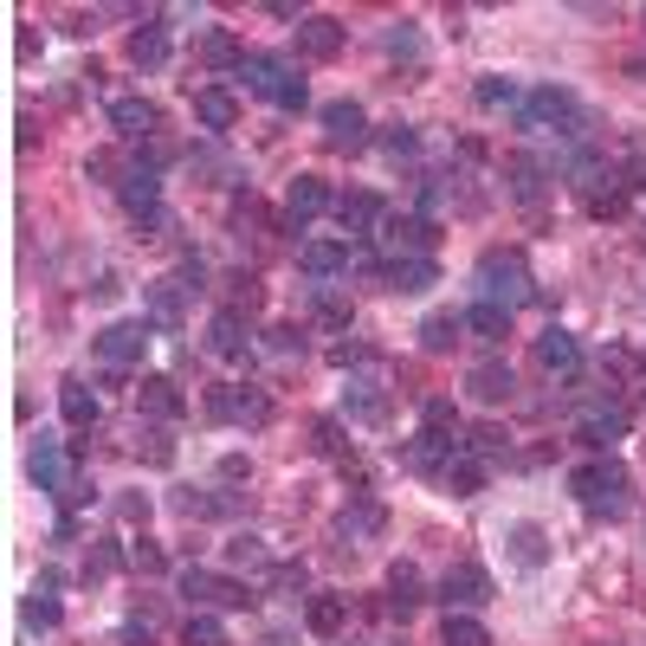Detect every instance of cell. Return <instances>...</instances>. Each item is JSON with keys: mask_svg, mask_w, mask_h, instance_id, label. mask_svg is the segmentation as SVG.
<instances>
[{"mask_svg": "<svg viewBox=\"0 0 646 646\" xmlns=\"http://www.w3.org/2000/svg\"><path fill=\"white\" fill-rule=\"evenodd\" d=\"M226 563H233V569H272L266 543H259V537H246V530H239V537L226 543Z\"/></svg>", "mask_w": 646, "mask_h": 646, "instance_id": "39", "label": "cell"}, {"mask_svg": "<svg viewBox=\"0 0 646 646\" xmlns=\"http://www.w3.org/2000/svg\"><path fill=\"white\" fill-rule=\"evenodd\" d=\"M181 595L195 601V608H246L252 601V588L246 582H233V575H214V569H181Z\"/></svg>", "mask_w": 646, "mask_h": 646, "instance_id": "6", "label": "cell"}, {"mask_svg": "<svg viewBox=\"0 0 646 646\" xmlns=\"http://www.w3.org/2000/svg\"><path fill=\"white\" fill-rule=\"evenodd\" d=\"M181 304H188V285L181 279H149L143 285V310L155 330H175L181 324Z\"/></svg>", "mask_w": 646, "mask_h": 646, "instance_id": "16", "label": "cell"}, {"mask_svg": "<svg viewBox=\"0 0 646 646\" xmlns=\"http://www.w3.org/2000/svg\"><path fill=\"white\" fill-rule=\"evenodd\" d=\"M537 362H543L550 375H575V368H582V343H575L569 330H556V324H550V330L537 337Z\"/></svg>", "mask_w": 646, "mask_h": 646, "instance_id": "21", "label": "cell"}, {"mask_svg": "<svg viewBox=\"0 0 646 646\" xmlns=\"http://www.w3.org/2000/svg\"><path fill=\"white\" fill-rule=\"evenodd\" d=\"M195 52H201V66H208V72H239V59H246V52H239V39H233L226 26H201Z\"/></svg>", "mask_w": 646, "mask_h": 646, "instance_id": "22", "label": "cell"}, {"mask_svg": "<svg viewBox=\"0 0 646 646\" xmlns=\"http://www.w3.org/2000/svg\"><path fill=\"white\" fill-rule=\"evenodd\" d=\"M621 433H627V414H621V408H595V414H582L575 439H582V446H608V439H621Z\"/></svg>", "mask_w": 646, "mask_h": 646, "instance_id": "29", "label": "cell"}, {"mask_svg": "<svg viewBox=\"0 0 646 646\" xmlns=\"http://www.w3.org/2000/svg\"><path fill=\"white\" fill-rule=\"evenodd\" d=\"M466 330L485 337V343H498V337H510V310H498V304H472V310H466Z\"/></svg>", "mask_w": 646, "mask_h": 646, "instance_id": "34", "label": "cell"}, {"mask_svg": "<svg viewBox=\"0 0 646 646\" xmlns=\"http://www.w3.org/2000/svg\"><path fill=\"white\" fill-rule=\"evenodd\" d=\"M350 421H368V427L388 421V395H381V381H350Z\"/></svg>", "mask_w": 646, "mask_h": 646, "instance_id": "31", "label": "cell"}, {"mask_svg": "<svg viewBox=\"0 0 646 646\" xmlns=\"http://www.w3.org/2000/svg\"><path fill=\"white\" fill-rule=\"evenodd\" d=\"M439 601H446V614H472V608L492 601V575L479 569V563H453V569L439 575Z\"/></svg>", "mask_w": 646, "mask_h": 646, "instance_id": "7", "label": "cell"}, {"mask_svg": "<svg viewBox=\"0 0 646 646\" xmlns=\"http://www.w3.org/2000/svg\"><path fill=\"white\" fill-rule=\"evenodd\" d=\"M310 310L330 324V330H350V297L343 291H330V285H310Z\"/></svg>", "mask_w": 646, "mask_h": 646, "instance_id": "37", "label": "cell"}, {"mask_svg": "<svg viewBox=\"0 0 646 646\" xmlns=\"http://www.w3.org/2000/svg\"><path fill=\"white\" fill-rule=\"evenodd\" d=\"M466 388H472V401H485V408H498V401H510V388H517V375H510V362H479V368L466 375Z\"/></svg>", "mask_w": 646, "mask_h": 646, "instance_id": "20", "label": "cell"}, {"mask_svg": "<svg viewBox=\"0 0 646 646\" xmlns=\"http://www.w3.org/2000/svg\"><path fill=\"white\" fill-rule=\"evenodd\" d=\"M26 627H59V601L52 595H33L26 601Z\"/></svg>", "mask_w": 646, "mask_h": 646, "instance_id": "44", "label": "cell"}, {"mask_svg": "<svg viewBox=\"0 0 646 646\" xmlns=\"http://www.w3.org/2000/svg\"><path fill=\"white\" fill-rule=\"evenodd\" d=\"M524 124H530V130L588 137V130H582V104H575L569 91H556V84H543V91H530V97H524Z\"/></svg>", "mask_w": 646, "mask_h": 646, "instance_id": "4", "label": "cell"}, {"mask_svg": "<svg viewBox=\"0 0 646 646\" xmlns=\"http://www.w3.org/2000/svg\"><path fill=\"white\" fill-rule=\"evenodd\" d=\"M510 556H517L524 569H543V556H550L543 530H537V524H510Z\"/></svg>", "mask_w": 646, "mask_h": 646, "instance_id": "32", "label": "cell"}, {"mask_svg": "<svg viewBox=\"0 0 646 646\" xmlns=\"http://www.w3.org/2000/svg\"><path fill=\"white\" fill-rule=\"evenodd\" d=\"M304 627H310L317 641H337V634L350 627V601H343V595H310V608H304Z\"/></svg>", "mask_w": 646, "mask_h": 646, "instance_id": "19", "label": "cell"}, {"mask_svg": "<svg viewBox=\"0 0 646 646\" xmlns=\"http://www.w3.org/2000/svg\"><path fill=\"white\" fill-rule=\"evenodd\" d=\"M84 175H91V181H110V175H117V155H104V149H97V155L84 162Z\"/></svg>", "mask_w": 646, "mask_h": 646, "instance_id": "52", "label": "cell"}, {"mask_svg": "<svg viewBox=\"0 0 646 646\" xmlns=\"http://www.w3.org/2000/svg\"><path fill=\"white\" fill-rule=\"evenodd\" d=\"M175 510H181V517H220L208 492H175Z\"/></svg>", "mask_w": 646, "mask_h": 646, "instance_id": "46", "label": "cell"}, {"mask_svg": "<svg viewBox=\"0 0 646 646\" xmlns=\"http://www.w3.org/2000/svg\"><path fill=\"white\" fill-rule=\"evenodd\" d=\"M324 208H337V201H330V188H324L317 175H297V181H291V195H285V226H297V233H304V226L324 214Z\"/></svg>", "mask_w": 646, "mask_h": 646, "instance_id": "15", "label": "cell"}, {"mask_svg": "<svg viewBox=\"0 0 646 646\" xmlns=\"http://www.w3.org/2000/svg\"><path fill=\"white\" fill-rule=\"evenodd\" d=\"M375 239L395 252V259H427L433 252V220L427 214H381V226H375Z\"/></svg>", "mask_w": 646, "mask_h": 646, "instance_id": "5", "label": "cell"}, {"mask_svg": "<svg viewBox=\"0 0 646 646\" xmlns=\"http://www.w3.org/2000/svg\"><path fill=\"white\" fill-rule=\"evenodd\" d=\"M479 104H492V110H498V104H517V84H510V78H479Z\"/></svg>", "mask_w": 646, "mask_h": 646, "instance_id": "43", "label": "cell"}, {"mask_svg": "<svg viewBox=\"0 0 646 646\" xmlns=\"http://www.w3.org/2000/svg\"><path fill=\"white\" fill-rule=\"evenodd\" d=\"M337 226H343V239H375V226H381V201L375 195H337Z\"/></svg>", "mask_w": 646, "mask_h": 646, "instance_id": "17", "label": "cell"}, {"mask_svg": "<svg viewBox=\"0 0 646 646\" xmlns=\"http://www.w3.org/2000/svg\"><path fill=\"white\" fill-rule=\"evenodd\" d=\"M459 330H466V317H427V324H421V350H433V356H439V350H453V343H459Z\"/></svg>", "mask_w": 646, "mask_h": 646, "instance_id": "38", "label": "cell"}, {"mask_svg": "<svg viewBox=\"0 0 646 646\" xmlns=\"http://www.w3.org/2000/svg\"><path fill=\"white\" fill-rule=\"evenodd\" d=\"M208 408H214L220 421H239V427H266L272 421L266 388H208Z\"/></svg>", "mask_w": 646, "mask_h": 646, "instance_id": "9", "label": "cell"}, {"mask_svg": "<svg viewBox=\"0 0 646 646\" xmlns=\"http://www.w3.org/2000/svg\"><path fill=\"white\" fill-rule=\"evenodd\" d=\"M324 137H330V149H362L368 143L362 104H324Z\"/></svg>", "mask_w": 646, "mask_h": 646, "instance_id": "18", "label": "cell"}, {"mask_svg": "<svg viewBox=\"0 0 646 646\" xmlns=\"http://www.w3.org/2000/svg\"><path fill=\"white\" fill-rule=\"evenodd\" d=\"M117 517H124V524H143V517H149V498H124V504H117Z\"/></svg>", "mask_w": 646, "mask_h": 646, "instance_id": "54", "label": "cell"}, {"mask_svg": "<svg viewBox=\"0 0 646 646\" xmlns=\"http://www.w3.org/2000/svg\"><path fill=\"white\" fill-rule=\"evenodd\" d=\"M337 530H343V537H368V530H381V510H375V504H356V510H343Z\"/></svg>", "mask_w": 646, "mask_h": 646, "instance_id": "41", "label": "cell"}, {"mask_svg": "<svg viewBox=\"0 0 646 646\" xmlns=\"http://www.w3.org/2000/svg\"><path fill=\"white\" fill-rule=\"evenodd\" d=\"M439 485H446L453 498H472V492H485V459H479V453H459V459L439 472Z\"/></svg>", "mask_w": 646, "mask_h": 646, "instance_id": "25", "label": "cell"}, {"mask_svg": "<svg viewBox=\"0 0 646 646\" xmlns=\"http://www.w3.org/2000/svg\"><path fill=\"white\" fill-rule=\"evenodd\" d=\"M130 59H137V66H162V59H168V39H162L155 26L130 33Z\"/></svg>", "mask_w": 646, "mask_h": 646, "instance_id": "40", "label": "cell"}, {"mask_svg": "<svg viewBox=\"0 0 646 646\" xmlns=\"http://www.w3.org/2000/svg\"><path fill=\"white\" fill-rule=\"evenodd\" d=\"M195 117H201L208 130H233V124H239V97H233L226 84H201V91H195Z\"/></svg>", "mask_w": 646, "mask_h": 646, "instance_id": "23", "label": "cell"}, {"mask_svg": "<svg viewBox=\"0 0 646 646\" xmlns=\"http://www.w3.org/2000/svg\"><path fill=\"white\" fill-rule=\"evenodd\" d=\"M181 646H233V641H226V627H220L208 608H195V614L181 621Z\"/></svg>", "mask_w": 646, "mask_h": 646, "instance_id": "35", "label": "cell"}, {"mask_svg": "<svg viewBox=\"0 0 646 646\" xmlns=\"http://www.w3.org/2000/svg\"><path fill=\"white\" fill-rule=\"evenodd\" d=\"M272 588H279V595H297V588H304V563H279V569H272Z\"/></svg>", "mask_w": 646, "mask_h": 646, "instance_id": "48", "label": "cell"}, {"mask_svg": "<svg viewBox=\"0 0 646 646\" xmlns=\"http://www.w3.org/2000/svg\"><path fill=\"white\" fill-rule=\"evenodd\" d=\"M343 52V20H330V13H304L297 20V59H337Z\"/></svg>", "mask_w": 646, "mask_h": 646, "instance_id": "11", "label": "cell"}, {"mask_svg": "<svg viewBox=\"0 0 646 646\" xmlns=\"http://www.w3.org/2000/svg\"><path fill=\"white\" fill-rule=\"evenodd\" d=\"M421 601H427V595H421V569H414V563H395V569H388V608H395V614H414Z\"/></svg>", "mask_w": 646, "mask_h": 646, "instance_id": "27", "label": "cell"}, {"mask_svg": "<svg viewBox=\"0 0 646 646\" xmlns=\"http://www.w3.org/2000/svg\"><path fill=\"white\" fill-rule=\"evenodd\" d=\"M110 124H117L124 137L149 143V137H155V124H162V110H155L149 97H117V104H110Z\"/></svg>", "mask_w": 646, "mask_h": 646, "instance_id": "24", "label": "cell"}, {"mask_svg": "<svg viewBox=\"0 0 646 646\" xmlns=\"http://www.w3.org/2000/svg\"><path fill=\"white\" fill-rule=\"evenodd\" d=\"M459 453H472V439L459 427H421V439L408 446V466H414V472H446Z\"/></svg>", "mask_w": 646, "mask_h": 646, "instance_id": "8", "label": "cell"}, {"mask_svg": "<svg viewBox=\"0 0 646 646\" xmlns=\"http://www.w3.org/2000/svg\"><path fill=\"white\" fill-rule=\"evenodd\" d=\"M59 408H66V421H72L78 433L97 427V395L84 388V381H66V395H59Z\"/></svg>", "mask_w": 646, "mask_h": 646, "instance_id": "33", "label": "cell"}, {"mask_svg": "<svg viewBox=\"0 0 646 646\" xmlns=\"http://www.w3.org/2000/svg\"><path fill=\"white\" fill-rule=\"evenodd\" d=\"M239 78H246V91H259V97H272L279 110H304V78L291 72L285 59H266V52H246L239 59Z\"/></svg>", "mask_w": 646, "mask_h": 646, "instance_id": "2", "label": "cell"}, {"mask_svg": "<svg viewBox=\"0 0 646 646\" xmlns=\"http://www.w3.org/2000/svg\"><path fill=\"white\" fill-rule=\"evenodd\" d=\"M26 466H33V479H39V492H52L59 504H72V492H78V479H72V459H66V453H59L52 439H39Z\"/></svg>", "mask_w": 646, "mask_h": 646, "instance_id": "10", "label": "cell"}, {"mask_svg": "<svg viewBox=\"0 0 646 646\" xmlns=\"http://www.w3.org/2000/svg\"><path fill=\"white\" fill-rule=\"evenodd\" d=\"M414 143H421V137H414L408 124H388V130H381V149H388V155H414Z\"/></svg>", "mask_w": 646, "mask_h": 646, "instance_id": "45", "label": "cell"}, {"mask_svg": "<svg viewBox=\"0 0 646 646\" xmlns=\"http://www.w3.org/2000/svg\"><path fill=\"white\" fill-rule=\"evenodd\" d=\"M421 427H459V421H453V401H427V408H421Z\"/></svg>", "mask_w": 646, "mask_h": 646, "instance_id": "50", "label": "cell"}, {"mask_svg": "<svg viewBox=\"0 0 646 646\" xmlns=\"http://www.w3.org/2000/svg\"><path fill=\"white\" fill-rule=\"evenodd\" d=\"M124 641H130V646H149V621H130V627H124Z\"/></svg>", "mask_w": 646, "mask_h": 646, "instance_id": "55", "label": "cell"}, {"mask_svg": "<svg viewBox=\"0 0 646 646\" xmlns=\"http://www.w3.org/2000/svg\"><path fill=\"white\" fill-rule=\"evenodd\" d=\"M181 408H188V401H181V388H175L168 375H143V388H137V414H143V421H162V427H168V421H181Z\"/></svg>", "mask_w": 646, "mask_h": 646, "instance_id": "14", "label": "cell"}, {"mask_svg": "<svg viewBox=\"0 0 646 646\" xmlns=\"http://www.w3.org/2000/svg\"><path fill=\"white\" fill-rule=\"evenodd\" d=\"M195 168H208V175H233V162H226L220 149H201V155H195Z\"/></svg>", "mask_w": 646, "mask_h": 646, "instance_id": "53", "label": "cell"}, {"mask_svg": "<svg viewBox=\"0 0 646 646\" xmlns=\"http://www.w3.org/2000/svg\"><path fill=\"white\" fill-rule=\"evenodd\" d=\"M439 646H492V634H485V621H472V614H446Z\"/></svg>", "mask_w": 646, "mask_h": 646, "instance_id": "36", "label": "cell"}, {"mask_svg": "<svg viewBox=\"0 0 646 646\" xmlns=\"http://www.w3.org/2000/svg\"><path fill=\"white\" fill-rule=\"evenodd\" d=\"M117 563H130V556H117L110 543H97V550H91V563H84V575H110Z\"/></svg>", "mask_w": 646, "mask_h": 646, "instance_id": "49", "label": "cell"}, {"mask_svg": "<svg viewBox=\"0 0 646 646\" xmlns=\"http://www.w3.org/2000/svg\"><path fill=\"white\" fill-rule=\"evenodd\" d=\"M143 459H149V466H168V459H175V446H168V433H162V427L143 433Z\"/></svg>", "mask_w": 646, "mask_h": 646, "instance_id": "47", "label": "cell"}, {"mask_svg": "<svg viewBox=\"0 0 646 646\" xmlns=\"http://www.w3.org/2000/svg\"><path fill=\"white\" fill-rule=\"evenodd\" d=\"M569 492L582 498V510H595V517H621V504H627V472H621L614 459L575 466V472H569Z\"/></svg>", "mask_w": 646, "mask_h": 646, "instance_id": "1", "label": "cell"}, {"mask_svg": "<svg viewBox=\"0 0 646 646\" xmlns=\"http://www.w3.org/2000/svg\"><path fill=\"white\" fill-rule=\"evenodd\" d=\"M317 453H330V459L343 453V433H337V421H317Z\"/></svg>", "mask_w": 646, "mask_h": 646, "instance_id": "51", "label": "cell"}, {"mask_svg": "<svg viewBox=\"0 0 646 646\" xmlns=\"http://www.w3.org/2000/svg\"><path fill=\"white\" fill-rule=\"evenodd\" d=\"M246 337H252V330H246V317H239V310H220V317H214V330H208L214 356H226V362H239V356H246Z\"/></svg>", "mask_w": 646, "mask_h": 646, "instance_id": "26", "label": "cell"}, {"mask_svg": "<svg viewBox=\"0 0 646 646\" xmlns=\"http://www.w3.org/2000/svg\"><path fill=\"white\" fill-rule=\"evenodd\" d=\"M479 291H485V304H498V310H517V304L537 297V285H530V272H524L517 252H485V259H479Z\"/></svg>", "mask_w": 646, "mask_h": 646, "instance_id": "3", "label": "cell"}, {"mask_svg": "<svg viewBox=\"0 0 646 646\" xmlns=\"http://www.w3.org/2000/svg\"><path fill=\"white\" fill-rule=\"evenodd\" d=\"M381 279H388V291H427L439 272H433V259H388Z\"/></svg>", "mask_w": 646, "mask_h": 646, "instance_id": "30", "label": "cell"}, {"mask_svg": "<svg viewBox=\"0 0 646 646\" xmlns=\"http://www.w3.org/2000/svg\"><path fill=\"white\" fill-rule=\"evenodd\" d=\"M143 350H149V324H110V330L97 337L104 368H130V362H143Z\"/></svg>", "mask_w": 646, "mask_h": 646, "instance_id": "13", "label": "cell"}, {"mask_svg": "<svg viewBox=\"0 0 646 646\" xmlns=\"http://www.w3.org/2000/svg\"><path fill=\"white\" fill-rule=\"evenodd\" d=\"M504 175H510V195H517V201H537V195H543V181H550V168H543L537 155H510V162H504Z\"/></svg>", "mask_w": 646, "mask_h": 646, "instance_id": "28", "label": "cell"}, {"mask_svg": "<svg viewBox=\"0 0 646 646\" xmlns=\"http://www.w3.org/2000/svg\"><path fill=\"white\" fill-rule=\"evenodd\" d=\"M130 569H137V575H162V569H168V556H162L155 543H130Z\"/></svg>", "mask_w": 646, "mask_h": 646, "instance_id": "42", "label": "cell"}, {"mask_svg": "<svg viewBox=\"0 0 646 646\" xmlns=\"http://www.w3.org/2000/svg\"><path fill=\"white\" fill-rule=\"evenodd\" d=\"M297 266H304V279L330 285L337 272H350V239H304L297 246Z\"/></svg>", "mask_w": 646, "mask_h": 646, "instance_id": "12", "label": "cell"}]
</instances>
